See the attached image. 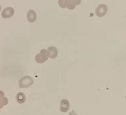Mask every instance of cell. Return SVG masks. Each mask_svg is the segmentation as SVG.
Segmentation results:
<instances>
[{"label":"cell","instance_id":"obj_11","mask_svg":"<svg viewBox=\"0 0 126 115\" xmlns=\"http://www.w3.org/2000/svg\"><path fill=\"white\" fill-rule=\"evenodd\" d=\"M1 9H2V8H1V6L0 5V11H1Z\"/></svg>","mask_w":126,"mask_h":115},{"label":"cell","instance_id":"obj_2","mask_svg":"<svg viewBox=\"0 0 126 115\" xmlns=\"http://www.w3.org/2000/svg\"><path fill=\"white\" fill-rule=\"evenodd\" d=\"M49 57L48 50L42 49L41 50L40 53L35 56V60L38 63H43L48 59Z\"/></svg>","mask_w":126,"mask_h":115},{"label":"cell","instance_id":"obj_9","mask_svg":"<svg viewBox=\"0 0 126 115\" xmlns=\"http://www.w3.org/2000/svg\"><path fill=\"white\" fill-rule=\"evenodd\" d=\"M16 101L18 103L23 104L26 101V97L23 92H19L16 95Z\"/></svg>","mask_w":126,"mask_h":115},{"label":"cell","instance_id":"obj_3","mask_svg":"<svg viewBox=\"0 0 126 115\" xmlns=\"http://www.w3.org/2000/svg\"><path fill=\"white\" fill-rule=\"evenodd\" d=\"M108 12V7L106 4H100L97 6L95 10V14L97 17H103L105 16Z\"/></svg>","mask_w":126,"mask_h":115},{"label":"cell","instance_id":"obj_8","mask_svg":"<svg viewBox=\"0 0 126 115\" xmlns=\"http://www.w3.org/2000/svg\"><path fill=\"white\" fill-rule=\"evenodd\" d=\"M37 18L36 14L35 11L33 10H30L28 12L27 14V20L30 22V23H33L34 21H35Z\"/></svg>","mask_w":126,"mask_h":115},{"label":"cell","instance_id":"obj_5","mask_svg":"<svg viewBox=\"0 0 126 115\" xmlns=\"http://www.w3.org/2000/svg\"><path fill=\"white\" fill-rule=\"evenodd\" d=\"M70 108V103L66 99H63L60 102V110L62 113H66Z\"/></svg>","mask_w":126,"mask_h":115},{"label":"cell","instance_id":"obj_1","mask_svg":"<svg viewBox=\"0 0 126 115\" xmlns=\"http://www.w3.org/2000/svg\"><path fill=\"white\" fill-rule=\"evenodd\" d=\"M34 80L29 76H25L21 78L19 81V86L20 88H25L30 87L33 84Z\"/></svg>","mask_w":126,"mask_h":115},{"label":"cell","instance_id":"obj_7","mask_svg":"<svg viewBox=\"0 0 126 115\" xmlns=\"http://www.w3.org/2000/svg\"><path fill=\"white\" fill-rule=\"evenodd\" d=\"M49 54V57L50 58L54 59L58 56V50L57 48L53 46H51L48 48L47 49Z\"/></svg>","mask_w":126,"mask_h":115},{"label":"cell","instance_id":"obj_12","mask_svg":"<svg viewBox=\"0 0 126 115\" xmlns=\"http://www.w3.org/2000/svg\"></svg>","mask_w":126,"mask_h":115},{"label":"cell","instance_id":"obj_10","mask_svg":"<svg viewBox=\"0 0 126 115\" xmlns=\"http://www.w3.org/2000/svg\"><path fill=\"white\" fill-rule=\"evenodd\" d=\"M58 3L60 7L63 9L66 8L67 4V0H58Z\"/></svg>","mask_w":126,"mask_h":115},{"label":"cell","instance_id":"obj_4","mask_svg":"<svg viewBox=\"0 0 126 115\" xmlns=\"http://www.w3.org/2000/svg\"><path fill=\"white\" fill-rule=\"evenodd\" d=\"M15 13V10L12 7H8L5 8L1 13L2 17L3 18H9L13 16Z\"/></svg>","mask_w":126,"mask_h":115},{"label":"cell","instance_id":"obj_6","mask_svg":"<svg viewBox=\"0 0 126 115\" xmlns=\"http://www.w3.org/2000/svg\"><path fill=\"white\" fill-rule=\"evenodd\" d=\"M81 2V0H67L66 8L69 10H73L77 5H79Z\"/></svg>","mask_w":126,"mask_h":115}]
</instances>
